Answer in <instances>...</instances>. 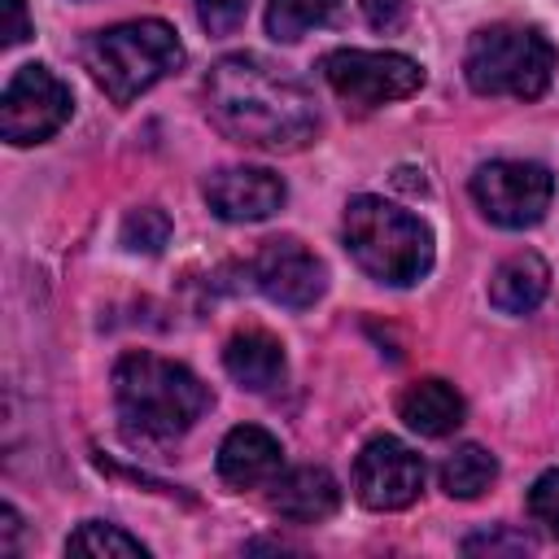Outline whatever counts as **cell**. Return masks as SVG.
I'll list each match as a JSON object with an SVG mask.
<instances>
[{
  "label": "cell",
  "instance_id": "1",
  "mask_svg": "<svg viewBox=\"0 0 559 559\" xmlns=\"http://www.w3.org/2000/svg\"><path fill=\"white\" fill-rule=\"evenodd\" d=\"M205 114L227 140L266 153H293L319 131L310 87L258 52H231L210 66Z\"/></svg>",
  "mask_w": 559,
  "mask_h": 559
},
{
  "label": "cell",
  "instance_id": "2",
  "mask_svg": "<svg viewBox=\"0 0 559 559\" xmlns=\"http://www.w3.org/2000/svg\"><path fill=\"white\" fill-rule=\"evenodd\" d=\"M114 402H118V419L131 437L175 441L210 411V389L183 362H170V358L140 349V354L118 358Z\"/></svg>",
  "mask_w": 559,
  "mask_h": 559
},
{
  "label": "cell",
  "instance_id": "3",
  "mask_svg": "<svg viewBox=\"0 0 559 559\" xmlns=\"http://www.w3.org/2000/svg\"><path fill=\"white\" fill-rule=\"evenodd\" d=\"M83 66L114 105H131L135 96H144L153 83H162L166 74L183 66V44L170 22L131 17V22L87 35Z\"/></svg>",
  "mask_w": 559,
  "mask_h": 559
},
{
  "label": "cell",
  "instance_id": "4",
  "mask_svg": "<svg viewBox=\"0 0 559 559\" xmlns=\"http://www.w3.org/2000/svg\"><path fill=\"white\" fill-rule=\"evenodd\" d=\"M345 249L349 258L380 284L411 288L432 266V231L419 214L384 201V197H354L345 205Z\"/></svg>",
  "mask_w": 559,
  "mask_h": 559
},
{
  "label": "cell",
  "instance_id": "5",
  "mask_svg": "<svg viewBox=\"0 0 559 559\" xmlns=\"http://www.w3.org/2000/svg\"><path fill=\"white\" fill-rule=\"evenodd\" d=\"M555 44L524 22H493L467 39L463 74L480 96L537 100L555 79Z\"/></svg>",
  "mask_w": 559,
  "mask_h": 559
},
{
  "label": "cell",
  "instance_id": "6",
  "mask_svg": "<svg viewBox=\"0 0 559 559\" xmlns=\"http://www.w3.org/2000/svg\"><path fill=\"white\" fill-rule=\"evenodd\" d=\"M328 87L358 105V109H376L389 100H406L424 87V66L411 61L406 52H371V48H332L319 61Z\"/></svg>",
  "mask_w": 559,
  "mask_h": 559
},
{
  "label": "cell",
  "instance_id": "7",
  "mask_svg": "<svg viewBox=\"0 0 559 559\" xmlns=\"http://www.w3.org/2000/svg\"><path fill=\"white\" fill-rule=\"evenodd\" d=\"M472 197L489 223L520 231V227H533L546 218L550 197H555V179L537 162L502 157V162H485L472 175Z\"/></svg>",
  "mask_w": 559,
  "mask_h": 559
},
{
  "label": "cell",
  "instance_id": "8",
  "mask_svg": "<svg viewBox=\"0 0 559 559\" xmlns=\"http://www.w3.org/2000/svg\"><path fill=\"white\" fill-rule=\"evenodd\" d=\"M70 87L39 61L13 70V79L4 83L0 96V135L9 144H44L48 135H57L70 118Z\"/></svg>",
  "mask_w": 559,
  "mask_h": 559
},
{
  "label": "cell",
  "instance_id": "9",
  "mask_svg": "<svg viewBox=\"0 0 559 559\" xmlns=\"http://www.w3.org/2000/svg\"><path fill=\"white\" fill-rule=\"evenodd\" d=\"M424 489V459L397 437H371L354 459V493L371 511H402Z\"/></svg>",
  "mask_w": 559,
  "mask_h": 559
},
{
  "label": "cell",
  "instance_id": "10",
  "mask_svg": "<svg viewBox=\"0 0 559 559\" xmlns=\"http://www.w3.org/2000/svg\"><path fill=\"white\" fill-rule=\"evenodd\" d=\"M249 271H253L258 293L266 301L284 306V310H306L328 288L323 262L297 236H271V240H262V249L253 253V266Z\"/></svg>",
  "mask_w": 559,
  "mask_h": 559
},
{
  "label": "cell",
  "instance_id": "11",
  "mask_svg": "<svg viewBox=\"0 0 559 559\" xmlns=\"http://www.w3.org/2000/svg\"><path fill=\"white\" fill-rule=\"evenodd\" d=\"M288 188L266 166H223L205 179V201L227 223H262L284 205Z\"/></svg>",
  "mask_w": 559,
  "mask_h": 559
},
{
  "label": "cell",
  "instance_id": "12",
  "mask_svg": "<svg viewBox=\"0 0 559 559\" xmlns=\"http://www.w3.org/2000/svg\"><path fill=\"white\" fill-rule=\"evenodd\" d=\"M284 467V450L280 441L258 428V424H240L223 437L218 445V476L231 485V489H258V485H271Z\"/></svg>",
  "mask_w": 559,
  "mask_h": 559
},
{
  "label": "cell",
  "instance_id": "13",
  "mask_svg": "<svg viewBox=\"0 0 559 559\" xmlns=\"http://www.w3.org/2000/svg\"><path fill=\"white\" fill-rule=\"evenodd\" d=\"M341 507V485L328 467H293L271 480V511L288 524H319Z\"/></svg>",
  "mask_w": 559,
  "mask_h": 559
},
{
  "label": "cell",
  "instance_id": "14",
  "mask_svg": "<svg viewBox=\"0 0 559 559\" xmlns=\"http://www.w3.org/2000/svg\"><path fill=\"white\" fill-rule=\"evenodd\" d=\"M223 367H227V376H231L240 389L266 393V389H275V384L284 380V367H288V362H284V345H280L271 332L245 328V332H236V336L227 341Z\"/></svg>",
  "mask_w": 559,
  "mask_h": 559
},
{
  "label": "cell",
  "instance_id": "15",
  "mask_svg": "<svg viewBox=\"0 0 559 559\" xmlns=\"http://www.w3.org/2000/svg\"><path fill=\"white\" fill-rule=\"evenodd\" d=\"M550 288V266L537 258V253H511L493 266L489 275V301L502 310V314H528L542 306Z\"/></svg>",
  "mask_w": 559,
  "mask_h": 559
},
{
  "label": "cell",
  "instance_id": "16",
  "mask_svg": "<svg viewBox=\"0 0 559 559\" xmlns=\"http://www.w3.org/2000/svg\"><path fill=\"white\" fill-rule=\"evenodd\" d=\"M397 415L419 437H445V432H454L463 424V397H459L454 384L428 376V380L406 384V393L397 397Z\"/></svg>",
  "mask_w": 559,
  "mask_h": 559
},
{
  "label": "cell",
  "instance_id": "17",
  "mask_svg": "<svg viewBox=\"0 0 559 559\" xmlns=\"http://www.w3.org/2000/svg\"><path fill=\"white\" fill-rule=\"evenodd\" d=\"M493 480H498V459H493L485 445H476V441L459 445V450L445 454V463H441V489H445L450 498H459V502L480 498Z\"/></svg>",
  "mask_w": 559,
  "mask_h": 559
},
{
  "label": "cell",
  "instance_id": "18",
  "mask_svg": "<svg viewBox=\"0 0 559 559\" xmlns=\"http://www.w3.org/2000/svg\"><path fill=\"white\" fill-rule=\"evenodd\" d=\"M336 13H341V0H266V31L293 44L314 26H328Z\"/></svg>",
  "mask_w": 559,
  "mask_h": 559
},
{
  "label": "cell",
  "instance_id": "19",
  "mask_svg": "<svg viewBox=\"0 0 559 559\" xmlns=\"http://www.w3.org/2000/svg\"><path fill=\"white\" fill-rule=\"evenodd\" d=\"M66 550H70V555H96V559H114V555H122V559H144V555H148V550L140 546V537L122 533L118 524H100V520H87L79 533H70Z\"/></svg>",
  "mask_w": 559,
  "mask_h": 559
},
{
  "label": "cell",
  "instance_id": "20",
  "mask_svg": "<svg viewBox=\"0 0 559 559\" xmlns=\"http://www.w3.org/2000/svg\"><path fill=\"white\" fill-rule=\"evenodd\" d=\"M166 240H170V218L157 205H135L122 218V245L131 253H162Z\"/></svg>",
  "mask_w": 559,
  "mask_h": 559
},
{
  "label": "cell",
  "instance_id": "21",
  "mask_svg": "<svg viewBox=\"0 0 559 559\" xmlns=\"http://www.w3.org/2000/svg\"><path fill=\"white\" fill-rule=\"evenodd\" d=\"M528 515L550 537H559V467H550V472H542L533 480V489H528Z\"/></svg>",
  "mask_w": 559,
  "mask_h": 559
},
{
  "label": "cell",
  "instance_id": "22",
  "mask_svg": "<svg viewBox=\"0 0 559 559\" xmlns=\"http://www.w3.org/2000/svg\"><path fill=\"white\" fill-rule=\"evenodd\" d=\"M245 9H249V0H197V17H201V26L214 31V35L236 31V26L245 22Z\"/></svg>",
  "mask_w": 559,
  "mask_h": 559
},
{
  "label": "cell",
  "instance_id": "23",
  "mask_svg": "<svg viewBox=\"0 0 559 559\" xmlns=\"http://www.w3.org/2000/svg\"><path fill=\"white\" fill-rule=\"evenodd\" d=\"M463 550H467V555H524V550H533V542L520 537V533H502V528H498V533L467 537Z\"/></svg>",
  "mask_w": 559,
  "mask_h": 559
},
{
  "label": "cell",
  "instance_id": "24",
  "mask_svg": "<svg viewBox=\"0 0 559 559\" xmlns=\"http://www.w3.org/2000/svg\"><path fill=\"white\" fill-rule=\"evenodd\" d=\"M31 35V13L26 0H0V48H13Z\"/></svg>",
  "mask_w": 559,
  "mask_h": 559
},
{
  "label": "cell",
  "instance_id": "25",
  "mask_svg": "<svg viewBox=\"0 0 559 559\" xmlns=\"http://www.w3.org/2000/svg\"><path fill=\"white\" fill-rule=\"evenodd\" d=\"M358 4L376 31H397L406 26V13H411V0H358Z\"/></svg>",
  "mask_w": 559,
  "mask_h": 559
},
{
  "label": "cell",
  "instance_id": "26",
  "mask_svg": "<svg viewBox=\"0 0 559 559\" xmlns=\"http://www.w3.org/2000/svg\"><path fill=\"white\" fill-rule=\"evenodd\" d=\"M0 524H4V542H0V550H17V511L13 507H0Z\"/></svg>",
  "mask_w": 559,
  "mask_h": 559
}]
</instances>
